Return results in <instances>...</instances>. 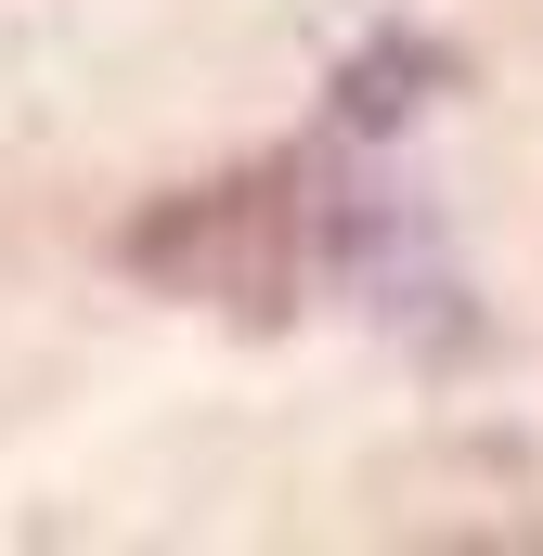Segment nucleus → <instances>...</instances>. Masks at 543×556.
<instances>
[{
  "instance_id": "obj_2",
  "label": "nucleus",
  "mask_w": 543,
  "mask_h": 556,
  "mask_svg": "<svg viewBox=\"0 0 543 556\" xmlns=\"http://www.w3.org/2000/svg\"><path fill=\"white\" fill-rule=\"evenodd\" d=\"M466 91V52L440 39V26H363V52H337V78H324V130L337 142H402L427 130L440 104Z\"/></svg>"
},
{
  "instance_id": "obj_1",
  "label": "nucleus",
  "mask_w": 543,
  "mask_h": 556,
  "mask_svg": "<svg viewBox=\"0 0 543 556\" xmlns=\"http://www.w3.org/2000/svg\"><path fill=\"white\" fill-rule=\"evenodd\" d=\"M117 273H142L155 298H194V311H233V324H272L324 273V194H311L298 155L181 181V194H155L117 233Z\"/></svg>"
}]
</instances>
